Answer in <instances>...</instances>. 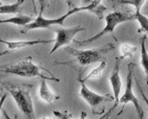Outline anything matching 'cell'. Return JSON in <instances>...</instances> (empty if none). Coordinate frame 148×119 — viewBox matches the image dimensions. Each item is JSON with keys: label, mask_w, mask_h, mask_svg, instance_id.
Returning a JSON list of instances; mask_svg holds the SVG:
<instances>
[{"label": "cell", "mask_w": 148, "mask_h": 119, "mask_svg": "<svg viewBox=\"0 0 148 119\" xmlns=\"http://www.w3.org/2000/svg\"><path fill=\"white\" fill-rule=\"evenodd\" d=\"M0 72L7 74H12L23 78H34L39 77L47 80H55L59 82L60 79L55 78L49 70L43 69L34 64L32 56H27L23 60L10 66H0Z\"/></svg>", "instance_id": "1"}, {"label": "cell", "mask_w": 148, "mask_h": 119, "mask_svg": "<svg viewBox=\"0 0 148 119\" xmlns=\"http://www.w3.org/2000/svg\"><path fill=\"white\" fill-rule=\"evenodd\" d=\"M146 37V35H143L141 39V66L145 70L146 84L148 85V53L145 46Z\"/></svg>", "instance_id": "12"}, {"label": "cell", "mask_w": 148, "mask_h": 119, "mask_svg": "<svg viewBox=\"0 0 148 119\" xmlns=\"http://www.w3.org/2000/svg\"><path fill=\"white\" fill-rule=\"evenodd\" d=\"M107 65V62L106 60H104V61H101L100 65L95 67V69L92 70L90 74H88V76L85 78V79H83V81H87V80L88 79H98L100 78L101 76V73H103V69H105V67H106Z\"/></svg>", "instance_id": "15"}, {"label": "cell", "mask_w": 148, "mask_h": 119, "mask_svg": "<svg viewBox=\"0 0 148 119\" xmlns=\"http://www.w3.org/2000/svg\"><path fill=\"white\" fill-rule=\"evenodd\" d=\"M24 0H17L13 4L0 6V14H17L20 12L21 6L23 5Z\"/></svg>", "instance_id": "14"}, {"label": "cell", "mask_w": 148, "mask_h": 119, "mask_svg": "<svg viewBox=\"0 0 148 119\" xmlns=\"http://www.w3.org/2000/svg\"><path fill=\"white\" fill-rule=\"evenodd\" d=\"M42 119H53V118H50V117H43Z\"/></svg>", "instance_id": "27"}, {"label": "cell", "mask_w": 148, "mask_h": 119, "mask_svg": "<svg viewBox=\"0 0 148 119\" xmlns=\"http://www.w3.org/2000/svg\"><path fill=\"white\" fill-rule=\"evenodd\" d=\"M146 0H117L122 5H132L135 7V11H141V8Z\"/></svg>", "instance_id": "18"}, {"label": "cell", "mask_w": 148, "mask_h": 119, "mask_svg": "<svg viewBox=\"0 0 148 119\" xmlns=\"http://www.w3.org/2000/svg\"><path fill=\"white\" fill-rule=\"evenodd\" d=\"M11 52L10 50H6V51H3V52H0V56H6V54H10Z\"/></svg>", "instance_id": "24"}, {"label": "cell", "mask_w": 148, "mask_h": 119, "mask_svg": "<svg viewBox=\"0 0 148 119\" xmlns=\"http://www.w3.org/2000/svg\"><path fill=\"white\" fill-rule=\"evenodd\" d=\"M2 114H3L4 117H5L6 119H11V118L10 117V116L8 114V113H7V111H6L5 109H2Z\"/></svg>", "instance_id": "23"}, {"label": "cell", "mask_w": 148, "mask_h": 119, "mask_svg": "<svg viewBox=\"0 0 148 119\" xmlns=\"http://www.w3.org/2000/svg\"><path fill=\"white\" fill-rule=\"evenodd\" d=\"M78 80L80 81V83H81V89H80L79 95L84 101H86L88 104L92 108L93 114H96L97 109H98V107L101 104H103V103H105V102L114 101V99H115L110 94L100 95L98 93L92 91L86 86L85 81H83V79L81 78H78Z\"/></svg>", "instance_id": "8"}, {"label": "cell", "mask_w": 148, "mask_h": 119, "mask_svg": "<svg viewBox=\"0 0 148 119\" xmlns=\"http://www.w3.org/2000/svg\"><path fill=\"white\" fill-rule=\"evenodd\" d=\"M134 19V16L133 14H129V13H125V12H120V11H115L112 12V13H109L106 17H105V22L106 25L105 27L101 30V31L97 33L96 35L92 36L91 38L88 40H84V41H77L75 40V42L77 44L82 46V45H86L90 44V42H93L97 40H99L100 38L103 37L106 34H112L114 36V39L116 41V38L114 34V31H115L116 27L117 25H119L120 23L126 22V21H130Z\"/></svg>", "instance_id": "3"}, {"label": "cell", "mask_w": 148, "mask_h": 119, "mask_svg": "<svg viewBox=\"0 0 148 119\" xmlns=\"http://www.w3.org/2000/svg\"><path fill=\"white\" fill-rule=\"evenodd\" d=\"M134 16V19H136L139 24H140L141 29L139 32H145L148 33V18L143 14H142L141 11H135V13L133 14Z\"/></svg>", "instance_id": "16"}, {"label": "cell", "mask_w": 148, "mask_h": 119, "mask_svg": "<svg viewBox=\"0 0 148 119\" xmlns=\"http://www.w3.org/2000/svg\"><path fill=\"white\" fill-rule=\"evenodd\" d=\"M80 11H86L85 7H74V8H72V9H70L68 12H66L65 14H63L56 19H45L43 15L39 13V15L37 16V18L35 20H33L32 22L23 26V29L21 31V32L26 33L27 32L32 31V30H36V29H50L53 25H61V26H62L64 20L68 18V17Z\"/></svg>", "instance_id": "4"}, {"label": "cell", "mask_w": 148, "mask_h": 119, "mask_svg": "<svg viewBox=\"0 0 148 119\" xmlns=\"http://www.w3.org/2000/svg\"><path fill=\"white\" fill-rule=\"evenodd\" d=\"M39 97L44 100L45 102H47L48 104H52L53 102L60 100L62 97L56 95L55 93H53L50 89L49 88L47 84V79H41L40 80V87H39Z\"/></svg>", "instance_id": "11"}, {"label": "cell", "mask_w": 148, "mask_h": 119, "mask_svg": "<svg viewBox=\"0 0 148 119\" xmlns=\"http://www.w3.org/2000/svg\"><path fill=\"white\" fill-rule=\"evenodd\" d=\"M0 42L5 44L8 46V50L14 51L21 48L29 47L36 44H50L54 42V40H34V41H17V42H8L0 39Z\"/></svg>", "instance_id": "10"}, {"label": "cell", "mask_w": 148, "mask_h": 119, "mask_svg": "<svg viewBox=\"0 0 148 119\" xmlns=\"http://www.w3.org/2000/svg\"><path fill=\"white\" fill-rule=\"evenodd\" d=\"M105 119H109V116H107L106 117H105Z\"/></svg>", "instance_id": "28"}, {"label": "cell", "mask_w": 148, "mask_h": 119, "mask_svg": "<svg viewBox=\"0 0 148 119\" xmlns=\"http://www.w3.org/2000/svg\"><path fill=\"white\" fill-rule=\"evenodd\" d=\"M53 114L58 119H71L72 114H69L68 112H62V111H53Z\"/></svg>", "instance_id": "19"}, {"label": "cell", "mask_w": 148, "mask_h": 119, "mask_svg": "<svg viewBox=\"0 0 148 119\" xmlns=\"http://www.w3.org/2000/svg\"><path fill=\"white\" fill-rule=\"evenodd\" d=\"M71 1H72V0H66V3L68 4L69 6H71V4H72V2H71Z\"/></svg>", "instance_id": "26"}, {"label": "cell", "mask_w": 148, "mask_h": 119, "mask_svg": "<svg viewBox=\"0 0 148 119\" xmlns=\"http://www.w3.org/2000/svg\"><path fill=\"white\" fill-rule=\"evenodd\" d=\"M33 5H34V10H35V13L36 14V4H35V0H32Z\"/></svg>", "instance_id": "25"}, {"label": "cell", "mask_w": 148, "mask_h": 119, "mask_svg": "<svg viewBox=\"0 0 148 119\" xmlns=\"http://www.w3.org/2000/svg\"><path fill=\"white\" fill-rule=\"evenodd\" d=\"M85 28L82 26H75L71 28H55L52 31L56 33V39L54 40V45L50 51V54L62 47V46H67L70 44V42L74 40L75 36L78 32L85 31Z\"/></svg>", "instance_id": "7"}, {"label": "cell", "mask_w": 148, "mask_h": 119, "mask_svg": "<svg viewBox=\"0 0 148 119\" xmlns=\"http://www.w3.org/2000/svg\"><path fill=\"white\" fill-rule=\"evenodd\" d=\"M8 91L21 112L28 119H36L32 97L28 89L25 87H10Z\"/></svg>", "instance_id": "6"}, {"label": "cell", "mask_w": 148, "mask_h": 119, "mask_svg": "<svg viewBox=\"0 0 148 119\" xmlns=\"http://www.w3.org/2000/svg\"><path fill=\"white\" fill-rule=\"evenodd\" d=\"M120 62H121V59L118 56L116 57L115 67H114V69L111 73V76L109 77V80H110V83H111L113 92H114V98H115V104H114V106L111 108L112 111L118 105L119 94H120L121 87H122V81H121V78H120V75H119Z\"/></svg>", "instance_id": "9"}, {"label": "cell", "mask_w": 148, "mask_h": 119, "mask_svg": "<svg viewBox=\"0 0 148 119\" xmlns=\"http://www.w3.org/2000/svg\"><path fill=\"white\" fill-rule=\"evenodd\" d=\"M137 51V46L134 45H130L128 44H124L121 45L120 47V52H121V56H119V58L124 59L126 57H132L133 56V54Z\"/></svg>", "instance_id": "17"}, {"label": "cell", "mask_w": 148, "mask_h": 119, "mask_svg": "<svg viewBox=\"0 0 148 119\" xmlns=\"http://www.w3.org/2000/svg\"><path fill=\"white\" fill-rule=\"evenodd\" d=\"M136 65L134 63H130L128 65V75H127V83H126V89L124 94L121 96V98H119L118 101V104H123V107L121 109V112L117 114V116H120L124 110L125 104L129 103H132L135 109H136L138 117L139 119H143L145 118V112L142 107V105L140 104V102L136 98V96L134 95V93L132 91V78L134 75V69Z\"/></svg>", "instance_id": "5"}, {"label": "cell", "mask_w": 148, "mask_h": 119, "mask_svg": "<svg viewBox=\"0 0 148 119\" xmlns=\"http://www.w3.org/2000/svg\"><path fill=\"white\" fill-rule=\"evenodd\" d=\"M1 5H3V4H2V2H1V0H0V6H1Z\"/></svg>", "instance_id": "29"}, {"label": "cell", "mask_w": 148, "mask_h": 119, "mask_svg": "<svg viewBox=\"0 0 148 119\" xmlns=\"http://www.w3.org/2000/svg\"><path fill=\"white\" fill-rule=\"evenodd\" d=\"M33 21V19L31 17L26 16V15H20L16 16L13 18L7 19H1L0 20V24L2 23H10L14 25H18V26H25L28 23H30Z\"/></svg>", "instance_id": "13"}, {"label": "cell", "mask_w": 148, "mask_h": 119, "mask_svg": "<svg viewBox=\"0 0 148 119\" xmlns=\"http://www.w3.org/2000/svg\"><path fill=\"white\" fill-rule=\"evenodd\" d=\"M8 95L7 94H3L1 97H0V114L2 113V109H3V104L5 103V101L7 99Z\"/></svg>", "instance_id": "22"}, {"label": "cell", "mask_w": 148, "mask_h": 119, "mask_svg": "<svg viewBox=\"0 0 148 119\" xmlns=\"http://www.w3.org/2000/svg\"><path fill=\"white\" fill-rule=\"evenodd\" d=\"M39 7H40V12L39 13L43 14V12L45 10V8L48 6V0H38Z\"/></svg>", "instance_id": "21"}, {"label": "cell", "mask_w": 148, "mask_h": 119, "mask_svg": "<svg viewBox=\"0 0 148 119\" xmlns=\"http://www.w3.org/2000/svg\"><path fill=\"white\" fill-rule=\"evenodd\" d=\"M116 46L113 42H109L100 47H96L88 50H77L71 46H66V51L70 56H73L74 60L78 65L85 67L91 65L97 62H101L105 60V56L113 50H115Z\"/></svg>", "instance_id": "2"}, {"label": "cell", "mask_w": 148, "mask_h": 119, "mask_svg": "<svg viewBox=\"0 0 148 119\" xmlns=\"http://www.w3.org/2000/svg\"><path fill=\"white\" fill-rule=\"evenodd\" d=\"M1 96H2V94H0V97H1Z\"/></svg>", "instance_id": "30"}, {"label": "cell", "mask_w": 148, "mask_h": 119, "mask_svg": "<svg viewBox=\"0 0 148 119\" xmlns=\"http://www.w3.org/2000/svg\"><path fill=\"white\" fill-rule=\"evenodd\" d=\"M134 79H135V81H136V84H137V87H138V89H139V91H140V93H141V95H142V97H143V99L145 100V104H146V105H147V107H148V98H147V96L145 95V91H143V89H142V87H141V85H140V83H139V81L137 80V79L134 77Z\"/></svg>", "instance_id": "20"}]
</instances>
